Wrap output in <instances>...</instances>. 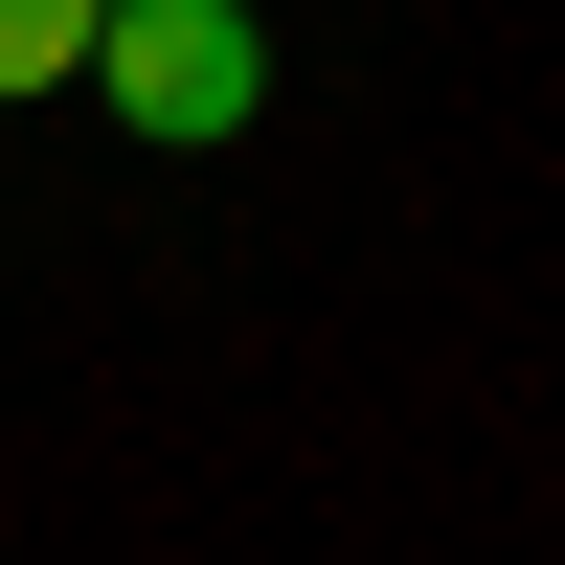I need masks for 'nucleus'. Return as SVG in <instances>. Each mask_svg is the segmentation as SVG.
I'll use <instances>...</instances> for the list:
<instances>
[{
	"label": "nucleus",
	"mask_w": 565,
	"mask_h": 565,
	"mask_svg": "<svg viewBox=\"0 0 565 565\" xmlns=\"http://www.w3.org/2000/svg\"><path fill=\"white\" fill-rule=\"evenodd\" d=\"M90 90H114L159 159H204V136L271 114V23L249 0H114V23H90Z\"/></svg>",
	"instance_id": "f257e3e1"
},
{
	"label": "nucleus",
	"mask_w": 565,
	"mask_h": 565,
	"mask_svg": "<svg viewBox=\"0 0 565 565\" xmlns=\"http://www.w3.org/2000/svg\"><path fill=\"white\" fill-rule=\"evenodd\" d=\"M90 23H114V0H0V114H23V90H90Z\"/></svg>",
	"instance_id": "f03ea898"
}]
</instances>
